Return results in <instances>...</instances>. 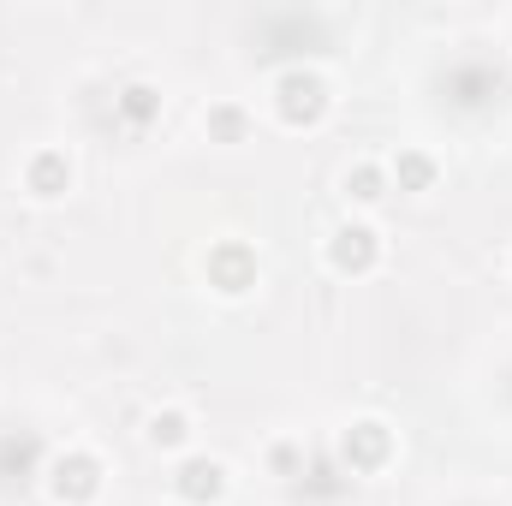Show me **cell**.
Masks as SVG:
<instances>
[{
	"mask_svg": "<svg viewBox=\"0 0 512 506\" xmlns=\"http://www.w3.org/2000/svg\"><path fill=\"white\" fill-rule=\"evenodd\" d=\"M501 90H507V78H501V66H489V60H459V66L447 72V96H453L459 108H489Z\"/></svg>",
	"mask_w": 512,
	"mask_h": 506,
	"instance_id": "cell-1",
	"label": "cell"
},
{
	"mask_svg": "<svg viewBox=\"0 0 512 506\" xmlns=\"http://www.w3.org/2000/svg\"><path fill=\"white\" fill-rule=\"evenodd\" d=\"M36 465H42V441H36L30 429H6V435H0V489L30 483Z\"/></svg>",
	"mask_w": 512,
	"mask_h": 506,
	"instance_id": "cell-2",
	"label": "cell"
},
{
	"mask_svg": "<svg viewBox=\"0 0 512 506\" xmlns=\"http://www.w3.org/2000/svg\"><path fill=\"white\" fill-rule=\"evenodd\" d=\"M96 489H102V471H96V459L72 453V459H60V465H54V495H60V501H90Z\"/></svg>",
	"mask_w": 512,
	"mask_h": 506,
	"instance_id": "cell-3",
	"label": "cell"
},
{
	"mask_svg": "<svg viewBox=\"0 0 512 506\" xmlns=\"http://www.w3.org/2000/svg\"><path fill=\"white\" fill-rule=\"evenodd\" d=\"M280 114L286 120H316L322 114V84L310 72H286L280 78Z\"/></svg>",
	"mask_w": 512,
	"mask_h": 506,
	"instance_id": "cell-4",
	"label": "cell"
},
{
	"mask_svg": "<svg viewBox=\"0 0 512 506\" xmlns=\"http://www.w3.org/2000/svg\"><path fill=\"white\" fill-rule=\"evenodd\" d=\"M387 459V429L382 423H358L352 435H346V465L352 471H370V465H382Z\"/></svg>",
	"mask_w": 512,
	"mask_h": 506,
	"instance_id": "cell-5",
	"label": "cell"
},
{
	"mask_svg": "<svg viewBox=\"0 0 512 506\" xmlns=\"http://www.w3.org/2000/svg\"><path fill=\"white\" fill-rule=\"evenodd\" d=\"M179 495L185 501H215L221 495V465L215 459H185L179 465Z\"/></svg>",
	"mask_w": 512,
	"mask_h": 506,
	"instance_id": "cell-6",
	"label": "cell"
},
{
	"mask_svg": "<svg viewBox=\"0 0 512 506\" xmlns=\"http://www.w3.org/2000/svg\"><path fill=\"white\" fill-rule=\"evenodd\" d=\"M376 262V233L370 227H346L334 239V268H370Z\"/></svg>",
	"mask_w": 512,
	"mask_h": 506,
	"instance_id": "cell-7",
	"label": "cell"
},
{
	"mask_svg": "<svg viewBox=\"0 0 512 506\" xmlns=\"http://www.w3.org/2000/svg\"><path fill=\"white\" fill-rule=\"evenodd\" d=\"M209 268H215L221 292H245V286H251V256L239 251V245H233V251H221L215 262H209Z\"/></svg>",
	"mask_w": 512,
	"mask_h": 506,
	"instance_id": "cell-8",
	"label": "cell"
},
{
	"mask_svg": "<svg viewBox=\"0 0 512 506\" xmlns=\"http://www.w3.org/2000/svg\"><path fill=\"white\" fill-rule=\"evenodd\" d=\"M30 185H36L42 197H54V191L66 185V161H60V155H42V161L30 167Z\"/></svg>",
	"mask_w": 512,
	"mask_h": 506,
	"instance_id": "cell-9",
	"label": "cell"
},
{
	"mask_svg": "<svg viewBox=\"0 0 512 506\" xmlns=\"http://www.w3.org/2000/svg\"><path fill=\"white\" fill-rule=\"evenodd\" d=\"M120 108H126V120H131V126H143V120H149V114H155L161 102H155V90H143V84H131L126 96H120Z\"/></svg>",
	"mask_w": 512,
	"mask_h": 506,
	"instance_id": "cell-10",
	"label": "cell"
},
{
	"mask_svg": "<svg viewBox=\"0 0 512 506\" xmlns=\"http://www.w3.org/2000/svg\"><path fill=\"white\" fill-rule=\"evenodd\" d=\"M399 179H405V185H429V161H423V155H405V161H399Z\"/></svg>",
	"mask_w": 512,
	"mask_h": 506,
	"instance_id": "cell-11",
	"label": "cell"
},
{
	"mask_svg": "<svg viewBox=\"0 0 512 506\" xmlns=\"http://www.w3.org/2000/svg\"><path fill=\"white\" fill-rule=\"evenodd\" d=\"M352 185H358V197H364V203H370V197H382V179H376L370 167H358V173H352Z\"/></svg>",
	"mask_w": 512,
	"mask_h": 506,
	"instance_id": "cell-12",
	"label": "cell"
},
{
	"mask_svg": "<svg viewBox=\"0 0 512 506\" xmlns=\"http://www.w3.org/2000/svg\"><path fill=\"white\" fill-rule=\"evenodd\" d=\"M149 435H155V441H179V435H185V417H155Z\"/></svg>",
	"mask_w": 512,
	"mask_h": 506,
	"instance_id": "cell-13",
	"label": "cell"
}]
</instances>
